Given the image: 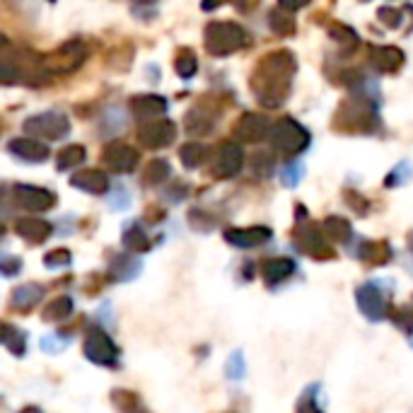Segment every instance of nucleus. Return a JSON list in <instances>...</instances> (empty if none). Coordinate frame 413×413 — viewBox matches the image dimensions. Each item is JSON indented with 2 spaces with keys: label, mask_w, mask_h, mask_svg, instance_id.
Instances as JSON below:
<instances>
[{
  "label": "nucleus",
  "mask_w": 413,
  "mask_h": 413,
  "mask_svg": "<svg viewBox=\"0 0 413 413\" xmlns=\"http://www.w3.org/2000/svg\"><path fill=\"white\" fill-rule=\"evenodd\" d=\"M355 304H358V309L363 312L365 319L370 322H384L392 312L387 292L382 290V283L377 281L363 283L355 290Z\"/></svg>",
  "instance_id": "nucleus-9"
},
{
  "label": "nucleus",
  "mask_w": 413,
  "mask_h": 413,
  "mask_svg": "<svg viewBox=\"0 0 413 413\" xmlns=\"http://www.w3.org/2000/svg\"><path fill=\"white\" fill-rule=\"evenodd\" d=\"M171 174V167L167 160H162V157H157V160H152L148 167L143 171V181L148 184V186H160L162 181H167Z\"/></svg>",
  "instance_id": "nucleus-31"
},
{
  "label": "nucleus",
  "mask_w": 413,
  "mask_h": 413,
  "mask_svg": "<svg viewBox=\"0 0 413 413\" xmlns=\"http://www.w3.org/2000/svg\"><path fill=\"white\" fill-rule=\"evenodd\" d=\"M269 27H271L273 34H278V36L295 34V20H292L290 15H285L283 8H273L269 12Z\"/></svg>",
  "instance_id": "nucleus-32"
},
{
  "label": "nucleus",
  "mask_w": 413,
  "mask_h": 413,
  "mask_svg": "<svg viewBox=\"0 0 413 413\" xmlns=\"http://www.w3.org/2000/svg\"><path fill=\"white\" fill-rule=\"evenodd\" d=\"M244 167V150L234 141H222L211 155V171L213 179H232Z\"/></svg>",
  "instance_id": "nucleus-8"
},
{
  "label": "nucleus",
  "mask_w": 413,
  "mask_h": 413,
  "mask_svg": "<svg viewBox=\"0 0 413 413\" xmlns=\"http://www.w3.org/2000/svg\"><path fill=\"white\" fill-rule=\"evenodd\" d=\"M343 199H346V203H348V206H351L358 215H367V211H370V201L363 199V196H360V194L346 191V194H343Z\"/></svg>",
  "instance_id": "nucleus-43"
},
{
  "label": "nucleus",
  "mask_w": 413,
  "mask_h": 413,
  "mask_svg": "<svg viewBox=\"0 0 413 413\" xmlns=\"http://www.w3.org/2000/svg\"><path fill=\"white\" fill-rule=\"evenodd\" d=\"M3 234H5V227H3V222H0V239H3Z\"/></svg>",
  "instance_id": "nucleus-48"
},
{
  "label": "nucleus",
  "mask_w": 413,
  "mask_h": 413,
  "mask_svg": "<svg viewBox=\"0 0 413 413\" xmlns=\"http://www.w3.org/2000/svg\"><path fill=\"white\" fill-rule=\"evenodd\" d=\"M404 63H406V56L399 46H372L370 49V66L377 73H384V75L399 73Z\"/></svg>",
  "instance_id": "nucleus-17"
},
{
  "label": "nucleus",
  "mask_w": 413,
  "mask_h": 413,
  "mask_svg": "<svg viewBox=\"0 0 413 413\" xmlns=\"http://www.w3.org/2000/svg\"><path fill=\"white\" fill-rule=\"evenodd\" d=\"M295 73H297V61L292 51L278 49L266 54L264 59L257 63V68H254L249 78V87L259 104L266 106V109H278V106L290 97Z\"/></svg>",
  "instance_id": "nucleus-1"
},
{
  "label": "nucleus",
  "mask_w": 413,
  "mask_h": 413,
  "mask_svg": "<svg viewBox=\"0 0 413 413\" xmlns=\"http://www.w3.org/2000/svg\"><path fill=\"white\" fill-rule=\"evenodd\" d=\"M87 157V150L82 145H68L63 148L59 155H56V169L66 171V169H78Z\"/></svg>",
  "instance_id": "nucleus-29"
},
{
  "label": "nucleus",
  "mask_w": 413,
  "mask_h": 413,
  "mask_svg": "<svg viewBox=\"0 0 413 413\" xmlns=\"http://www.w3.org/2000/svg\"><path fill=\"white\" fill-rule=\"evenodd\" d=\"M332 126L341 133H374L379 129L377 104H367L360 99L341 101Z\"/></svg>",
  "instance_id": "nucleus-2"
},
{
  "label": "nucleus",
  "mask_w": 413,
  "mask_h": 413,
  "mask_svg": "<svg viewBox=\"0 0 413 413\" xmlns=\"http://www.w3.org/2000/svg\"><path fill=\"white\" fill-rule=\"evenodd\" d=\"M394 327L402 329L404 334H413V309L409 307H397L394 312H389Z\"/></svg>",
  "instance_id": "nucleus-37"
},
{
  "label": "nucleus",
  "mask_w": 413,
  "mask_h": 413,
  "mask_svg": "<svg viewBox=\"0 0 413 413\" xmlns=\"http://www.w3.org/2000/svg\"><path fill=\"white\" fill-rule=\"evenodd\" d=\"M12 191H15V201L20 203L24 211L44 213V211H51V208L56 206V196L51 194L49 189L31 186V184H17Z\"/></svg>",
  "instance_id": "nucleus-13"
},
{
  "label": "nucleus",
  "mask_w": 413,
  "mask_h": 413,
  "mask_svg": "<svg viewBox=\"0 0 413 413\" xmlns=\"http://www.w3.org/2000/svg\"><path fill=\"white\" fill-rule=\"evenodd\" d=\"M73 314V300L71 297H56L54 302H49L46 307H44V312H41V319L44 322H51V324H56V322H63V319H68V317Z\"/></svg>",
  "instance_id": "nucleus-30"
},
{
  "label": "nucleus",
  "mask_w": 413,
  "mask_h": 413,
  "mask_svg": "<svg viewBox=\"0 0 413 413\" xmlns=\"http://www.w3.org/2000/svg\"><path fill=\"white\" fill-rule=\"evenodd\" d=\"M71 186L87 194H106L109 191V176L99 169H82L71 176Z\"/></svg>",
  "instance_id": "nucleus-24"
},
{
  "label": "nucleus",
  "mask_w": 413,
  "mask_h": 413,
  "mask_svg": "<svg viewBox=\"0 0 413 413\" xmlns=\"http://www.w3.org/2000/svg\"><path fill=\"white\" fill-rule=\"evenodd\" d=\"M22 271V259H17V257H12V254H3L0 257V273L3 276H17V273Z\"/></svg>",
  "instance_id": "nucleus-42"
},
{
  "label": "nucleus",
  "mask_w": 413,
  "mask_h": 413,
  "mask_svg": "<svg viewBox=\"0 0 413 413\" xmlns=\"http://www.w3.org/2000/svg\"><path fill=\"white\" fill-rule=\"evenodd\" d=\"M302 176H304V162L300 160H292L281 169V184L285 189H295L302 181Z\"/></svg>",
  "instance_id": "nucleus-34"
},
{
  "label": "nucleus",
  "mask_w": 413,
  "mask_h": 413,
  "mask_svg": "<svg viewBox=\"0 0 413 413\" xmlns=\"http://www.w3.org/2000/svg\"><path fill=\"white\" fill-rule=\"evenodd\" d=\"M8 148H10L12 155L20 157L22 162H31V164L46 162L49 155H51L49 145L36 141V138H15V141H10Z\"/></svg>",
  "instance_id": "nucleus-19"
},
{
  "label": "nucleus",
  "mask_w": 413,
  "mask_h": 413,
  "mask_svg": "<svg viewBox=\"0 0 413 413\" xmlns=\"http://www.w3.org/2000/svg\"><path fill=\"white\" fill-rule=\"evenodd\" d=\"M273 164H276V160H273L271 152H257V155L252 157V169L254 174L259 176H269L273 171Z\"/></svg>",
  "instance_id": "nucleus-38"
},
{
  "label": "nucleus",
  "mask_w": 413,
  "mask_h": 413,
  "mask_svg": "<svg viewBox=\"0 0 413 413\" xmlns=\"http://www.w3.org/2000/svg\"><path fill=\"white\" fill-rule=\"evenodd\" d=\"M41 300H44L41 285L24 283V285H20V288L12 290L10 304H12V309H17V312H29V309H34Z\"/></svg>",
  "instance_id": "nucleus-25"
},
{
  "label": "nucleus",
  "mask_w": 413,
  "mask_h": 413,
  "mask_svg": "<svg viewBox=\"0 0 413 413\" xmlns=\"http://www.w3.org/2000/svg\"><path fill=\"white\" fill-rule=\"evenodd\" d=\"M206 51L211 56H230L252 44L249 31L237 22H211L203 31Z\"/></svg>",
  "instance_id": "nucleus-3"
},
{
  "label": "nucleus",
  "mask_w": 413,
  "mask_h": 413,
  "mask_svg": "<svg viewBox=\"0 0 413 413\" xmlns=\"http://www.w3.org/2000/svg\"><path fill=\"white\" fill-rule=\"evenodd\" d=\"M208 157H211V150H208L203 143L189 141L179 148V160L186 169H199Z\"/></svg>",
  "instance_id": "nucleus-27"
},
{
  "label": "nucleus",
  "mask_w": 413,
  "mask_h": 413,
  "mask_svg": "<svg viewBox=\"0 0 413 413\" xmlns=\"http://www.w3.org/2000/svg\"><path fill=\"white\" fill-rule=\"evenodd\" d=\"M186 191H189V186L186 184H174V186H169L167 191H164V199H167L169 203H179L186 199Z\"/></svg>",
  "instance_id": "nucleus-44"
},
{
  "label": "nucleus",
  "mask_w": 413,
  "mask_h": 413,
  "mask_svg": "<svg viewBox=\"0 0 413 413\" xmlns=\"http://www.w3.org/2000/svg\"><path fill=\"white\" fill-rule=\"evenodd\" d=\"M297 413H322L319 406L312 402V389H309V392L300 399V404H297Z\"/></svg>",
  "instance_id": "nucleus-45"
},
{
  "label": "nucleus",
  "mask_w": 413,
  "mask_h": 413,
  "mask_svg": "<svg viewBox=\"0 0 413 413\" xmlns=\"http://www.w3.org/2000/svg\"><path fill=\"white\" fill-rule=\"evenodd\" d=\"M15 230L17 234L24 239V242L29 244H44L46 239L51 237V232H54V227H51V222L41 220V218H20L15 222Z\"/></svg>",
  "instance_id": "nucleus-22"
},
{
  "label": "nucleus",
  "mask_w": 413,
  "mask_h": 413,
  "mask_svg": "<svg viewBox=\"0 0 413 413\" xmlns=\"http://www.w3.org/2000/svg\"><path fill=\"white\" fill-rule=\"evenodd\" d=\"M12 332H15V329H12L10 324H3V322H0V341H3V343L8 341Z\"/></svg>",
  "instance_id": "nucleus-46"
},
{
  "label": "nucleus",
  "mask_w": 413,
  "mask_h": 413,
  "mask_svg": "<svg viewBox=\"0 0 413 413\" xmlns=\"http://www.w3.org/2000/svg\"><path fill=\"white\" fill-rule=\"evenodd\" d=\"M176 138V124L169 119H155V121L141 124L138 129V141L148 150H160L174 143Z\"/></svg>",
  "instance_id": "nucleus-10"
},
{
  "label": "nucleus",
  "mask_w": 413,
  "mask_h": 413,
  "mask_svg": "<svg viewBox=\"0 0 413 413\" xmlns=\"http://www.w3.org/2000/svg\"><path fill=\"white\" fill-rule=\"evenodd\" d=\"M271 119L264 116V114H244V116L237 119L234 124V138H239L242 143H259L264 138H269L271 133Z\"/></svg>",
  "instance_id": "nucleus-12"
},
{
  "label": "nucleus",
  "mask_w": 413,
  "mask_h": 413,
  "mask_svg": "<svg viewBox=\"0 0 413 413\" xmlns=\"http://www.w3.org/2000/svg\"><path fill=\"white\" fill-rule=\"evenodd\" d=\"M355 257L367 266H384L392 262V244L384 239H360L355 247Z\"/></svg>",
  "instance_id": "nucleus-18"
},
{
  "label": "nucleus",
  "mask_w": 413,
  "mask_h": 413,
  "mask_svg": "<svg viewBox=\"0 0 413 413\" xmlns=\"http://www.w3.org/2000/svg\"><path fill=\"white\" fill-rule=\"evenodd\" d=\"M101 160L111 171H133L138 164V150L131 148L129 143L114 141L101 152Z\"/></svg>",
  "instance_id": "nucleus-14"
},
{
  "label": "nucleus",
  "mask_w": 413,
  "mask_h": 413,
  "mask_svg": "<svg viewBox=\"0 0 413 413\" xmlns=\"http://www.w3.org/2000/svg\"><path fill=\"white\" fill-rule=\"evenodd\" d=\"M121 242H124L126 249L133 252V257H136V254H143V252H148V249H150V237H148V232H145L143 227L138 225V222H131V225L126 227Z\"/></svg>",
  "instance_id": "nucleus-28"
},
{
  "label": "nucleus",
  "mask_w": 413,
  "mask_h": 413,
  "mask_svg": "<svg viewBox=\"0 0 413 413\" xmlns=\"http://www.w3.org/2000/svg\"><path fill=\"white\" fill-rule=\"evenodd\" d=\"M215 124H218V116H215V111H211L208 106H194V109H189L186 119H184V126H186V133L189 136H208Z\"/></svg>",
  "instance_id": "nucleus-21"
},
{
  "label": "nucleus",
  "mask_w": 413,
  "mask_h": 413,
  "mask_svg": "<svg viewBox=\"0 0 413 413\" xmlns=\"http://www.w3.org/2000/svg\"><path fill=\"white\" fill-rule=\"evenodd\" d=\"M85 59H87V46L80 39H73L59 46L54 54L44 56L41 68L46 75H71L85 63Z\"/></svg>",
  "instance_id": "nucleus-6"
},
{
  "label": "nucleus",
  "mask_w": 413,
  "mask_h": 413,
  "mask_svg": "<svg viewBox=\"0 0 413 413\" xmlns=\"http://www.w3.org/2000/svg\"><path fill=\"white\" fill-rule=\"evenodd\" d=\"M131 111L143 124L155 121V119L164 116V111H167V99L160 97V94H136L131 99Z\"/></svg>",
  "instance_id": "nucleus-16"
},
{
  "label": "nucleus",
  "mask_w": 413,
  "mask_h": 413,
  "mask_svg": "<svg viewBox=\"0 0 413 413\" xmlns=\"http://www.w3.org/2000/svg\"><path fill=\"white\" fill-rule=\"evenodd\" d=\"M409 247H411V252H413V234H411V237H409Z\"/></svg>",
  "instance_id": "nucleus-49"
},
{
  "label": "nucleus",
  "mask_w": 413,
  "mask_h": 413,
  "mask_svg": "<svg viewBox=\"0 0 413 413\" xmlns=\"http://www.w3.org/2000/svg\"><path fill=\"white\" fill-rule=\"evenodd\" d=\"M174 71L184 80L194 78L196 71H199V59H196V54H194L191 49H179V54H176V61H174Z\"/></svg>",
  "instance_id": "nucleus-33"
},
{
  "label": "nucleus",
  "mask_w": 413,
  "mask_h": 413,
  "mask_svg": "<svg viewBox=\"0 0 413 413\" xmlns=\"http://www.w3.org/2000/svg\"><path fill=\"white\" fill-rule=\"evenodd\" d=\"M377 20L387 24V27H392V29H397V27H402V10H397V8H389V5H384V8H379L377 10Z\"/></svg>",
  "instance_id": "nucleus-40"
},
{
  "label": "nucleus",
  "mask_w": 413,
  "mask_h": 413,
  "mask_svg": "<svg viewBox=\"0 0 413 413\" xmlns=\"http://www.w3.org/2000/svg\"><path fill=\"white\" fill-rule=\"evenodd\" d=\"M329 34H332V39L339 44H348V46H355V44H358V34H355L351 27H346V24H332V27H329Z\"/></svg>",
  "instance_id": "nucleus-39"
},
{
  "label": "nucleus",
  "mask_w": 413,
  "mask_h": 413,
  "mask_svg": "<svg viewBox=\"0 0 413 413\" xmlns=\"http://www.w3.org/2000/svg\"><path fill=\"white\" fill-rule=\"evenodd\" d=\"M322 230H324V234H327L329 242L346 244V242H351V237H353L351 222H348L346 218H339V215H329V218L322 222Z\"/></svg>",
  "instance_id": "nucleus-26"
},
{
  "label": "nucleus",
  "mask_w": 413,
  "mask_h": 413,
  "mask_svg": "<svg viewBox=\"0 0 413 413\" xmlns=\"http://www.w3.org/2000/svg\"><path fill=\"white\" fill-rule=\"evenodd\" d=\"M71 264H73V257H71V252H68V249H54V252H49L46 257H44V266H46V269H54V271L68 269Z\"/></svg>",
  "instance_id": "nucleus-36"
},
{
  "label": "nucleus",
  "mask_w": 413,
  "mask_h": 413,
  "mask_svg": "<svg viewBox=\"0 0 413 413\" xmlns=\"http://www.w3.org/2000/svg\"><path fill=\"white\" fill-rule=\"evenodd\" d=\"M411 176H413V167H411V162H399L397 167H394L389 171V176L384 179V186L387 189H394V186H404L406 181H411Z\"/></svg>",
  "instance_id": "nucleus-35"
},
{
  "label": "nucleus",
  "mask_w": 413,
  "mask_h": 413,
  "mask_svg": "<svg viewBox=\"0 0 413 413\" xmlns=\"http://www.w3.org/2000/svg\"><path fill=\"white\" fill-rule=\"evenodd\" d=\"M292 244H295L302 254L317 259V262H329V259L336 257L334 247L327 239V234H324L322 225L312 220L297 222L295 232H292Z\"/></svg>",
  "instance_id": "nucleus-5"
},
{
  "label": "nucleus",
  "mask_w": 413,
  "mask_h": 413,
  "mask_svg": "<svg viewBox=\"0 0 413 413\" xmlns=\"http://www.w3.org/2000/svg\"><path fill=\"white\" fill-rule=\"evenodd\" d=\"M141 269H143L141 259H136L133 254H119V257L111 259V264H109V281L129 283L133 278H138Z\"/></svg>",
  "instance_id": "nucleus-23"
},
{
  "label": "nucleus",
  "mask_w": 413,
  "mask_h": 413,
  "mask_svg": "<svg viewBox=\"0 0 413 413\" xmlns=\"http://www.w3.org/2000/svg\"><path fill=\"white\" fill-rule=\"evenodd\" d=\"M262 278L266 281V285H278V283H283V281H288V278L295 273V262L288 257H271V259H264L262 262Z\"/></svg>",
  "instance_id": "nucleus-20"
},
{
  "label": "nucleus",
  "mask_w": 413,
  "mask_h": 413,
  "mask_svg": "<svg viewBox=\"0 0 413 413\" xmlns=\"http://www.w3.org/2000/svg\"><path fill=\"white\" fill-rule=\"evenodd\" d=\"M20 413H41V411L36 409V406H27V409H22Z\"/></svg>",
  "instance_id": "nucleus-47"
},
{
  "label": "nucleus",
  "mask_w": 413,
  "mask_h": 413,
  "mask_svg": "<svg viewBox=\"0 0 413 413\" xmlns=\"http://www.w3.org/2000/svg\"><path fill=\"white\" fill-rule=\"evenodd\" d=\"M269 227H227L225 230V242L232 247H239V249H252V247H262L271 239Z\"/></svg>",
  "instance_id": "nucleus-15"
},
{
  "label": "nucleus",
  "mask_w": 413,
  "mask_h": 413,
  "mask_svg": "<svg viewBox=\"0 0 413 413\" xmlns=\"http://www.w3.org/2000/svg\"><path fill=\"white\" fill-rule=\"evenodd\" d=\"M82 351H85L87 360H92V363L97 365H104V367L116 365L119 351L116 346H114V341L101 332V329H92V332L87 334L85 343H82Z\"/></svg>",
  "instance_id": "nucleus-11"
},
{
  "label": "nucleus",
  "mask_w": 413,
  "mask_h": 413,
  "mask_svg": "<svg viewBox=\"0 0 413 413\" xmlns=\"http://www.w3.org/2000/svg\"><path fill=\"white\" fill-rule=\"evenodd\" d=\"M227 377L230 379H242L244 377V355L242 351H234L227 360Z\"/></svg>",
  "instance_id": "nucleus-41"
},
{
  "label": "nucleus",
  "mask_w": 413,
  "mask_h": 413,
  "mask_svg": "<svg viewBox=\"0 0 413 413\" xmlns=\"http://www.w3.org/2000/svg\"><path fill=\"white\" fill-rule=\"evenodd\" d=\"M269 141H271V148L276 152L292 157V155H300L302 150H307L309 131L304 129L302 124H297L295 119L283 116L271 126Z\"/></svg>",
  "instance_id": "nucleus-4"
},
{
  "label": "nucleus",
  "mask_w": 413,
  "mask_h": 413,
  "mask_svg": "<svg viewBox=\"0 0 413 413\" xmlns=\"http://www.w3.org/2000/svg\"><path fill=\"white\" fill-rule=\"evenodd\" d=\"M22 129L27 136H36V141H61L71 133V121L61 111H44L29 116Z\"/></svg>",
  "instance_id": "nucleus-7"
}]
</instances>
